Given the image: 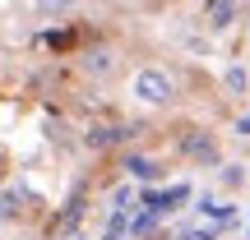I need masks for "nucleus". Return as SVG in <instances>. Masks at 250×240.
<instances>
[{
	"label": "nucleus",
	"instance_id": "9",
	"mask_svg": "<svg viewBox=\"0 0 250 240\" xmlns=\"http://www.w3.org/2000/svg\"><path fill=\"white\" fill-rule=\"evenodd\" d=\"M33 5H37V14H65V9L88 5V0H33Z\"/></svg>",
	"mask_w": 250,
	"mask_h": 240
},
{
	"label": "nucleus",
	"instance_id": "4",
	"mask_svg": "<svg viewBox=\"0 0 250 240\" xmlns=\"http://www.w3.org/2000/svg\"><path fill=\"white\" fill-rule=\"evenodd\" d=\"M83 70H88V74H111V70H116V51H111V46L83 51Z\"/></svg>",
	"mask_w": 250,
	"mask_h": 240
},
{
	"label": "nucleus",
	"instance_id": "17",
	"mask_svg": "<svg viewBox=\"0 0 250 240\" xmlns=\"http://www.w3.org/2000/svg\"><path fill=\"white\" fill-rule=\"evenodd\" d=\"M74 240H79V236H74Z\"/></svg>",
	"mask_w": 250,
	"mask_h": 240
},
{
	"label": "nucleus",
	"instance_id": "15",
	"mask_svg": "<svg viewBox=\"0 0 250 240\" xmlns=\"http://www.w3.org/2000/svg\"><path fill=\"white\" fill-rule=\"evenodd\" d=\"M236 5H246V0H208V9H232V14H236Z\"/></svg>",
	"mask_w": 250,
	"mask_h": 240
},
{
	"label": "nucleus",
	"instance_id": "1",
	"mask_svg": "<svg viewBox=\"0 0 250 240\" xmlns=\"http://www.w3.org/2000/svg\"><path fill=\"white\" fill-rule=\"evenodd\" d=\"M130 92L144 102V107H162V102H171V79L162 70H139L130 79Z\"/></svg>",
	"mask_w": 250,
	"mask_h": 240
},
{
	"label": "nucleus",
	"instance_id": "10",
	"mask_svg": "<svg viewBox=\"0 0 250 240\" xmlns=\"http://www.w3.org/2000/svg\"><path fill=\"white\" fill-rule=\"evenodd\" d=\"M167 194V213H176V208H186V199H190V185L181 180V185H171V189H162Z\"/></svg>",
	"mask_w": 250,
	"mask_h": 240
},
{
	"label": "nucleus",
	"instance_id": "13",
	"mask_svg": "<svg viewBox=\"0 0 250 240\" xmlns=\"http://www.w3.org/2000/svg\"><path fill=\"white\" fill-rule=\"evenodd\" d=\"M130 208V185H121L116 194H111V213H125Z\"/></svg>",
	"mask_w": 250,
	"mask_h": 240
},
{
	"label": "nucleus",
	"instance_id": "6",
	"mask_svg": "<svg viewBox=\"0 0 250 240\" xmlns=\"http://www.w3.org/2000/svg\"><path fill=\"white\" fill-rule=\"evenodd\" d=\"M158 231V213H148V208H139V213L130 217V236L139 240V236H153Z\"/></svg>",
	"mask_w": 250,
	"mask_h": 240
},
{
	"label": "nucleus",
	"instance_id": "7",
	"mask_svg": "<svg viewBox=\"0 0 250 240\" xmlns=\"http://www.w3.org/2000/svg\"><path fill=\"white\" fill-rule=\"evenodd\" d=\"M125 231H130V217H125V213H111V217H107V231H102V240H125Z\"/></svg>",
	"mask_w": 250,
	"mask_h": 240
},
{
	"label": "nucleus",
	"instance_id": "16",
	"mask_svg": "<svg viewBox=\"0 0 250 240\" xmlns=\"http://www.w3.org/2000/svg\"><path fill=\"white\" fill-rule=\"evenodd\" d=\"M236 134H246V139H250V116H241V120H236Z\"/></svg>",
	"mask_w": 250,
	"mask_h": 240
},
{
	"label": "nucleus",
	"instance_id": "8",
	"mask_svg": "<svg viewBox=\"0 0 250 240\" xmlns=\"http://www.w3.org/2000/svg\"><path fill=\"white\" fill-rule=\"evenodd\" d=\"M19 208H23V189H5L0 194V217H19Z\"/></svg>",
	"mask_w": 250,
	"mask_h": 240
},
{
	"label": "nucleus",
	"instance_id": "12",
	"mask_svg": "<svg viewBox=\"0 0 250 240\" xmlns=\"http://www.w3.org/2000/svg\"><path fill=\"white\" fill-rule=\"evenodd\" d=\"M208 14V28H227L232 23V9H204Z\"/></svg>",
	"mask_w": 250,
	"mask_h": 240
},
{
	"label": "nucleus",
	"instance_id": "14",
	"mask_svg": "<svg viewBox=\"0 0 250 240\" xmlns=\"http://www.w3.org/2000/svg\"><path fill=\"white\" fill-rule=\"evenodd\" d=\"M218 236V226L208 231V226H195V231H181V240H213Z\"/></svg>",
	"mask_w": 250,
	"mask_h": 240
},
{
	"label": "nucleus",
	"instance_id": "5",
	"mask_svg": "<svg viewBox=\"0 0 250 240\" xmlns=\"http://www.w3.org/2000/svg\"><path fill=\"white\" fill-rule=\"evenodd\" d=\"M125 171H130V180H144V185L162 176V166H158V162H148V157H125Z\"/></svg>",
	"mask_w": 250,
	"mask_h": 240
},
{
	"label": "nucleus",
	"instance_id": "11",
	"mask_svg": "<svg viewBox=\"0 0 250 240\" xmlns=\"http://www.w3.org/2000/svg\"><path fill=\"white\" fill-rule=\"evenodd\" d=\"M227 88H232V92H246V70H241V65L227 70Z\"/></svg>",
	"mask_w": 250,
	"mask_h": 240
},
{
	"label": "nucleus",
	"instance_id": "2",
	"mask_svg": "<svg viewBox=\"0 0 250 240\" xmlns=\"http://www.w3.org/2000/svg\"><path fill=\"white\" fill-rule=\"evenodd\" d=\"M181 152H186V157H199V162H208V166H213L218 162V139L208 129H195V134H186V139H181Z\"/></svg>",
	"mask_w": 250,
	"mask_h": 240
},
{
	"label": "nucleus",
	"instance_id": "3",
	"mask_svg": "<svg viewBox=\"0 0 250 240\" xmlns=\"http://www.w3.org/2000/svg\"><path fill=\"white\" fill-rule=\"evenodd\" d=\"M130 134H134V125H98V129H88V148H111Z\"/></svg>",
	"mask_w": 250,
	"mask_h": 240
}]
</instances>
